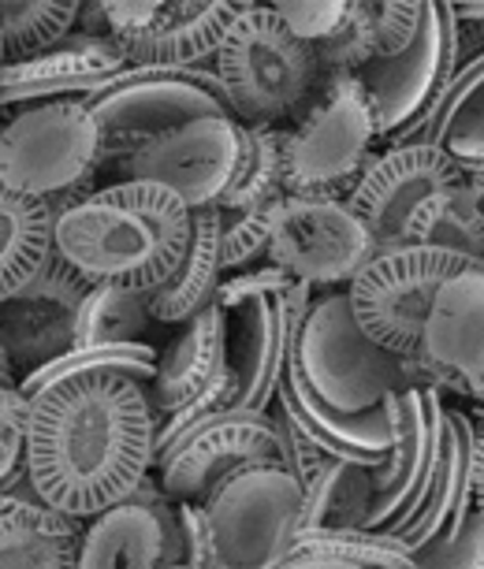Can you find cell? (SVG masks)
Masks as SVG:
<instances>
[{
	"mask_svg": "<svg viewBox=\"0 0 484 569\" xmlns=\"http://www.w3.org/2000/svg\"><path fill=\"white\" fill-rule=\"evenodd\" d=\"M23 472L49 510L90 521L154 472V413L142 383L124 376L68 380L30 395Z\"/></svg>",
	"mask_w": 484,
	"mask_h": 569,
	"instance_id": "obj_1",
	"label": "cell"
},
{
	"mask_svg": "<svg viewBox=\"0 0 484 569\" xmlns=\"http://www.w3.org/2000/svg\"><path fill=\"white\" fill-rule=\"evenodd\" d=\"M190 239V209L154 182H112L52 217V253L86 283L149 295Z\"/></svg>",
	"mask_w": 484,
	"mask_h": 569,
	"instance_id": "obj_2",
	"label": "cell"
},
{
	"mask_svg": "<svg viewBox=\"0 0 484 569\" xmlns=\"http://www.w3.org/2000/svg\"><path fill=\"white\" fill-rule=\"evenodd\" d=\"M101 168V134L82 101L27 104L0 123V187L46 206L52 217L90 198Z\"/></svg>",
	"mask_w": 484,
	"mask_h": 569,
	"instance_id": "obj_3",
	"label": "cell"
},
{
	"mask_svg": "<svg viewBox=\"0 0 484 569\" xmlns=\"http://www.w3.org/2000/svg\"><path fill=\"white\" fill-rule=\"evenodd\" d=\"M284 179L279 194L347 198L354 179L381 149L362 86L350 74L317 79L303 109L279 127Z\"/></svg>",
	"mask_w": 484,
	"mask_h": 569,
	"instance_id": "obj_4",
	"label": "cell"
},
{
	"mask_svg": "<svg viewBox=\"0 0 484 569\" xmlns=\"http://www.w3.org/2000/svg\"><path fill=\"white\" fill-rule=\"evenodd\" d=\"M101 134L105 164L206 116H231L213 68H124L82 101Z\"/></svg>",
	"mask_w": 484,
	"mask_h": 569,
	"instance_id": "obj_5",
	"label": "cell"
},
{
	"mask_svg": "<svg viewBox=\"0 0 484 569\" xmlns=\"http://www.w3.org/2000/svg\"><path fill=\"white\" fill-rule=\"evenodd\" d=\"M213 71L228 93L231 120L243 127H279L290 120L317 82L314 57L268 4H243L220 41Z\"/></svg>",
	"mask_w": 484,
	"mask_h": 569,
	"instance_id": "obj_6",
	"label": "cell"
},
{
	"mask_svg": "<svg viewBox=\"0 0 484 569\" xmlns=\"http://www.w3.org/2000/svg\"><path fill=\"white\" fill-rule=\"evenodd\" d=\"M290 358L309 395L343 417L376 410L387 395L406 391L403 358H392L362 336L343 291L309 298Z\"/></svg>",
	"mask_w": 484,
	"mask_h": 569,
	"instance_id": "obj_7",
	"label": "cell"
},
{
	"mask_svg": "<svg viewBox=\"0 0 484 569\" xmlns=\"http://www.w3.org/2000/svg\"><path fill=\"white\" fill-rule=\"evenodd\" d=\"M466 179L433 146H387L369 157L343 201L369 231L376 253L411 250L428 242L447 194Z\"/></svg>",
	"mask_w": 484,
	"mask_h": 569,
	"instance_id": "obj_8",
	"label": "cell"
},
{
	"mask_svg": "<svg viewBox=\"0 0 484 569\" xmlns=\"http://www.w3.org/2000/svg\"><path fill=\"white\" fill-rule=\"evenodd\" d=\"M303 488L287 469H246L201 502L206 569L287 566Z\"/></svg>",
	"mask_w": 484,
	"mask_h": 569,
	"instance_id": "obj_9",
	"label": "cell"
},
{
	"mask_svg": "<svg viewBox=\"0 0 484 569\" xmlns=\"http://www.w3.org/2000/svg\"><path fill=\"white\" fill-rule=\"evenodd\" d=\"M462 268H481L433 246L373 253L347 283V309L373 347L392 358H411L439 287Z\"/></svg>",
	"mask_w": 484,
	"mask_h": 569,
	"instance_id": "obj_10",
	"label": "cell"
},
{
	"mask_svg": "<svg viewBox=\"0 0 484 569\" xmlns=\"http://www.w3.org/2000/svg\"><path fill=\"white\" fill-rule=\"evenodd\" d=\"M455 71L458 60L451 12L439 0H425L422 27H417L411 49H403L392 60H369L362 71L350 74L362 86L365 101H369L381 149L422 142L428 112H433L436 98L444 93Z\"/></svg>",
	"mask_w": 484,
	"mask_h": 569,
	"instance_id": "obj_11",
	"label": "cell"
},
{
	"mask_svg": "<svg viewBox=\"0 0 484 569\" xmlns=\"http://www.w3.org/2000/svg\"><path fill=\"white\" fill-rule=\"evenodd\" d=\"M373 253L369 231L343 198H276L265 264L287 272L295 283L328 295L347 287Z\"/></svg>",
	"mask_w": 484,
	"mask_h": 569,
	"instance_id": "obj_12",
	"label": "cell"
},
{
	"mask_svg": "<svg viewBox=\"0 0 484 569\" xmlns=\"http://www.w3.org/2000/svg\"><path fill=\"white\" fill-rule=\"evenodd\" d=\"M246 469H284L276 413H224L154 458L157 488L171 502L201 507Z\"/></svg>",
	"mask_w": 484,
	"mask_h": 569,
	"instance_id": "obj_13",
	"label": "cell"
},
{
	"mask_svg": "<svg viewBox=\"0 0 484 569\" xmlns=\"http://www.w3.org/2000/svg\"><path fill=\"white\" fill-rule=\"evenodd\" d=\"M406 388L451 391L481 406L484 395V268H462L436 291L422 339L403 358Z\"/></svg>",
	"mask_w": 484,
	"mask_h": 569,
	"instance_id": "obj_14",
	"label": "cell"
},
{
	"mask_svg": "<svg viewBox=\"0 0 484 569\" xmlns=\"http://www.w3.org/2000/svg\"><path fill=\"white\" fill-rule=\"evenodd\" d=\"M243 123H235L231 116H206L142 146L112 168H120V182H154L176 194L190 212H198L217 209L228 194L243 164Z\"/></svg>",
	"mask_w": 484,
	"mask_h": 569,
	"instance_id": "obj_15",
	"label": "cell"
},
{
	"mask_svg": "<svg viewBox=\"0 0 484 569\" xmlns=\"http://www.w3.org/2000/svg\"><path fill=\"white\" fill-rule=\"evenodd\" d=\"M314 291L295 283L290 291H257L231 306H217L228 328L231 413H268L284 372L287 342L295 336Z\"/></svg>",
	"mask_w": 484,
	"mask_h": 569,
	"instance_id": "obj_16",
	"label": "cell"
},
{
	"mask_svg": "<svg viewBox=\"0 0 484 569\" xmlns=\"http://www.w3.org/2000/svg\"><path fill=\"white\" fill-rule=\"evenodd\" d=\"M395 439L381 466L369 469L373 502L365 513V532H395L422 502L439 458V428H444V395L428 388H406L392 395Z\"/></svg>",
	"mask_w": 484,
	"mask_h": 569,
	"instance_id": "obj_17",
	"label": "cell"
},
{
	"mask_svg": "<svg viewBox=\"0 0 484 569\" xmlns=\"http://www.w3.org/2000/svg\"><path fill=\"white\" fill-rule=\"evenodd\" d=\"M484 499V428L481 413L473 410H447L444 406V428H439V458L428 480L422 502L406 518L395 536L411 555H422L428 547L451 540L462 521L473 510H481Z\"/></svg>",
	"mask_w": 484,
	"mask_h": 569,
	"instance_id": "obj_18",
	"label": "cell"
},
{
	"mask_svg": "<svg viewBox=\"0 0 484 569\" xmlns=\"http://www.w3.org/2000/svg\"><path fill=\"white\" fill-rule=\"evenodd\" d=\"M90 287L57 253H49L23 291L0 302V353L12 376L23 380L75 347V317Z\"/></svg>",
	"mask_w": 484,
	"mask_h": 569,
	"instance_id": "obj_19",
	"label": "cell"
},
{
	"mask_svg": "<svg viewBox=\"0 0 484 569\" xmlns=\"http://www.w3.org/2000/svg\"><path fill=\"white\" fill-rule=\"evenodd\" d=\"M75 569H187L176 502L146 477L131 496L82 521Z\"/></svg>",
	"mask_w": 484,
	"mask_h": 569,
	"instance_id": "obj_20",
	"label": "cell"
},
{
	"mask_svg": "<svg viewBox=\"0 0 484 569\" xmlns=\"http://www.w3.org/2000/svg\"><path fill=\"white\" fill-rule=\"evenodd\" d=\"M124 68V52L109 38L71 34L38 57L0 68V116L8 120L16 109L41 101H86Z\"/></svg>",
	"mask_w": 484,
	"mask_h": 569,
	"instance_id": "obj_21",
	"label": "cell"
},
{
	"mask_svg": "<svg viewBox=\"0 0 484 569\" xmlns=\"http://www.w3.org/2000/svg\"><path fill=\"white\" fill-rule=\"evenodd\" d=\"M290 342H295V336H290ZM290 342H287L284 372H279V383H276L279 413H284L317 450H325L328 458L350 461V466H369V469L381 466V458L392 450V439H395L392 395H387L376 410H365V413L343 417L336 410H328V406H320L314 395H309L303 376H298L295 358H290Z\"/></svg>",
	"mask_w": 484,
	"mask_h": 569,
	"instance_id": "obj_22",
	"label": "cell"
},
{
	"mask_svg": "<svg viewBox=\"0 0 484 569\" xmlns=\"http://www.w3.org/2000/svg\"><path fill=\"white\" fill-rule=\"evenodd\" d=\"M239 8L224 0H157L149 23L116 49L127 68H213Z\"/></svg>",
	"mask_w": 484,
	"mask_h": 569,
	"instance_id": "obj_23",
	"label": "cell"
},
{
	"mask_svg": "<svg viewBox=\"0 0 484 569\" xmlns=\"http://www.w3.org/2000/svg\"><path fill=\"white\" fill-rule=\"evenodd\" d=\"M224 365H228V328H224L220 309L206 306L179 328L168 350H157L154 380L146 383L154 425L179 406H187L194 395L206 391Z\"/></svg>",
	"mask_w": 484,
	"mask_h": 569,
	"instance_id": "obj_24",
	"label": "cell"
},
{
	"mask_svg": "<svg viewBox=\"0 0 484 569\" xmlns=\"http://www.w3.org/2000/svg\"><path fill=\"white\" fill-rule=\"evenodd\" d=\"M220 279V209H198L190 212V239L179 264L171 268L165 283L146 295L149 320L182 328L190 317L213 306Z\"/></svg>",
	"mask_w": 484,
	"mask_h": 569,
	"instance_id": "obj_25",
	"label": "cell"
},
{
	"mask_svg": "<svg viewBox=\"0 0 484 569\" xmlns=\"http://www.w3.org/2000/svg\"><path fill=\"white\" fill-rule=\"evenodd\" d=\"M484 57L470 60L451 74L444 93L436 98L433 112L422 127V142L439 149L458 171L470 179H484Z\"/></svg>",
	"mask_w": 484,
	"mask_h": 569,
	"instance_id": "obj_26",
	"label": "cell"
},
{
	"mask_svg": "<svg viewBox=\"0 0 484 569\" xmlns=\"http://www.w3.org/2000/svg\"><path fill=\"white\" fill-rule=\"evenodd\" d=\"M52 253V212L0 187V302L23 291Z\"/></svg>",
	"mask_w": 484,
	"mask_h": 569,
	"instance_id": "obj_27",
	"label": "cell"
},
{
	"mask_svg": "<svg viewBox=\"0 0 484 569\" xmlns=\"http://www.w3.org/2000/svg\"><path fill=\"white\" fill-rule=\"evenodd\" d=\"M373 502V477L369 466H350V461H328L303 488V507H298L295 532H320V529H362L365 513Z\"/></svg>",
	"mask_w": 484,
	"mask_h": 569,
	"instance_id": "obj_28",
	"label": "cell"
},
{
	"mask_svg": "<svg viewBox=\"0 0 484 569\" xmlns=\"http://www.w3.org/2000/svg\"><path fill=\"white\" fill-rule=\"evenodd\" d=\"M157 369V350L149 342H120V347H82V350H68L63 358L41 365L38 372H30L19 380V395L30 399V395H41L46 388H57V383L68 380H90V376H124L131 383H146L154 380Z\"/></svg>",
	"mask_w": 484,
	"mask_h": 569,
	"instance_id": "obj_29",
	"label": "cell"
},
{
	"mask_svg": "<svg viewBox=\"0 0 484 569\" xmlns=\"http://www.w3.org/2000/svg\"><path fill=\"white\" fill-rule=\"evenodd\" d=\"M79 521H38L23 513H0V569H75Z\"/></svg>",
	"mask_w": 484,
	"mask_h": 569,
	"instance_id": "obj_30",
	"label": "cell"
},
{
	"mask_svg": "<svg viewBox=\"0 0 484 569\" xmlns=\"http://www.w3.org/2000/svg\"><path fill=\"white\" fill-rule=\"evenodd\" d=\"M79 0H0V52L4 63L30 60L75 34Z\"/></svg>",
	"mask_w": 484,
	"mask_h": 569,
	"instance_id": "obj_31",
	"label": "cell"
},
{
	"mask_svg": "<svg viewBox=\"0 0 484 569\" xmlns=\"http://www.w3.org/2000/svg\"><path fill=\"white\" fill-rule=\"evenodd\" d=\"M287 562H339L354 569H406L414 555L387 532L365 529H320L295 532Z\"/></svg>",
	"mask_w": 484,
	"mask_h": 569,
	"instance_id": "obj_32",
	"label": "cell"
},
{
	"mask_svg": "<svg viewBox=\"0 0 484 569\" xmlns=\"http://www.w3.org/2000/svg\"><path fill=\"white\" fill-rule=\"evenodd\" d=\"M149 320V306L142 291L127 287L93 283L86 291L79 317H75V347H120V342H142Z\"/></svg>",
	"mask_w": 484,
	"mask_h": 569,
	"instance_id": "obj_33",
	"label": "cell"
},
{
	"mask_svg": "<svg viewBox=\"0 0 484 569\" xmlns=\"http://www.w3.org/2000/svg\"><path fill=\"white\" fill-rule=\"evenodd\" d=\"M279 179H284V146H279V127H246L243 164L239 176L220 198V212L257 209L279 198Z\"/></svg>",
	"mask_w": 484,
	"mask_h": 569,
	"instance_id": "obj_34",
	"label": "cell"
},
{
	"mask_svg": "<svg viewBox=\"0 0 484 569\" xmlns=\"http://www.w3.org/2000/svg\"><path fill=\"white\" fill-rule=\"evenodd\" d=\"M425 246L484 268V179H466L451 190Z\"/></svg>",
	"mask_w": 484,
	"mask_h": 569,
	"instance_id": "obj_35",
	"label": "cell"
},
{
	"mask_svg": "<svg viewBox=\"0 0 484 569\" xmlns=\"http://www.w3.org/2000/svg\"><path fill=\"white\" fill-rule=\"evenodd\" d=\"M273 206L220 212V276L228 272H250V268L265 264L268 231H273Z\"/></svg>",
	"mask_w": 484,
	"mask_h": 569,
	"instance_id": "obj_36",
	"label": "cell"
},
{
	"mask_svg": "<svg viewBox=\"0 0 484 569\" xmlns=\"http://www.w3.org/2000/svg\"><path fill=\"white\" fill-rule=\"evenodd\" d=\"M268 8H273V16L287 27L290 38L303 41L306 49H314L343 27V19L350 12V0H317V4L287 0V4H268Z\"/></svg>",
	"mask_w": 484,
	"mask_h": 569,
	"instance_id": "obj_37",
	"label": "cell"
},
{
	"mask_svg": "<svg viewBox=\"0 0 484 569\" xmlns=\"http://www.w3.org/2000/svg\"><path fill=\"white\" fill-rule=\"evenodd\" d=\"M422 4L425 0H369V19H373V60H392L403 49H411L422 27Z\"/></svg>",
	"mask_w": 484,
	"mask_h": 569,
	"instance_id": "obj_38",
	"label": "cell"
},
{
	"mask_svg": "<svg viewBox=\"0 0 484 569\" xmlns=\"http://www.w3.org/2000/svg\"><path fill=\"white\" fill-rule=\"evenodd\" d=\"M406 569H484V518L473 510L451 540L414 555Z\"/></svg>",
	"mask_w": 484,
	"mask_h": 569,
	"instance_id": "obj_39",
	"label": "cell"
},
{
	"mask_svg": "<svg viewBox=\"0 0 484 569\" xmlns=\"http://www.w3.org/2000/svg\"><path fill=\"white\" fill-rule=\"evenodd\" d=\"M23 410L27 399L19 395L12 372H0V458L23 450Z\"/></svg>",
	"mask_w": 484,
	"mask_h": 569,
	"instance_id": "obj_40",
	"label": "cell"
},
{
	"mask_svg": "<svg viewBox=\"0 0 484 569\" xmlns=\"http://www.w3.org/2000/svg\"><path fill=\"white\" fill-rule=\"evenodd\" d=\"M279 569H354V566H339V562H287Z\"/></svg>",
	"mask_w": 484,
	"mask_h": 569,
	"instance_id": "obj_41",
	"label": "cell"
},
{
	"mask_svg": "<svg viewBox=\"0 0 484 569\" xmlns=\"http://www.w3.org/2000/svg\"><path fill=\"white\" fill-rule=\"evenodd\" d=\"M0 372H12V369H8V361H4V353H0Z\"/></svg>",
	"mask_w": 484,
	"mask_h": 569,
	"instance_id": "obj_42",
	"label": "cell"
},
{
	"mask_svg": "<svg viewBox=\"0 0 484 569\" xmlns=\"http://www.w3.org/2000/svg\"><path fill=\"white\" fill-rule=\"evenodd\" d=\"M0 68H4V52H0Z\"/></svg>",
	"mask_w": 484,
	"mask_h": 569,
	"instance_id": "obj_43",
	"label": "cell"
}]
</instances>
